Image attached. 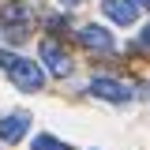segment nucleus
Segmentation results:
<instances>
[{
    "mask_svg": "<svg viewBox=\"0 0 150 150\" xmlns=\"http://www.w3.org/2000/svg\"><path fill=\"white\" fill-rule=\"evenodd\" d=\"M0 64L8 68V75H11V83H15L19 90H41V83H45V75H41V68H38L34 60H23V56H11V53H0Z\"/></svg>",
    "mask_w": 150,
    "mask_h": 150,
    "instance_id": "obj_1",
    "label": "nucleus"
},
{
    "mask_svg": "<svg viewBox=\"0 0 150 150\" xmlns=\"http://www.w3.org/2000/svg\"><path fill=\"white\" fill-rule=\"evenodd\" d=\"M90 94L101 98V101H112V105L131 101V90L124 86V83H116V79H94V83H90Z\"/></svg>",
    "mask_w": 150,
    "mask_h": 150,
    "instance_id": "obj_2",
    "label": "nucleus"
},
{
    "mask_svg": "<svg viewBox=\"0 0 150 150\" xmlns=\"http://www.w3.org/2000/svg\"><path fill=\"white\" fill-rule=\"evenodd\" d=\"M41 64H45L53 75H68L71 71V56L64 53L56 41H41Z\"/></svg>",
    "mask_w": 150,
    "mask_h": 150,
    "instance_id": "obj_3",
    "label": "nucleus"
},
{
    "mask_svg": "<svg viewBox=\"0 0 150 150\" xmlns=\"http://www.w3.org/2000/svg\"><path fill=\"white\" fill-rule=\"evenodd\" d=\"M26 128H30V116H26V112H11V116L0 120V139H4V143H19V139L26 135Z\"/></svg>",
    "mask_w": 150,
    "mask_h": 150,
    "instance_id": "obj_4",
    "label": "nucleus"
},
{
    "mask_svg": "<svg viewBox=\"0 0 150 150\" xmlns=\"http://www.w3.org/2000/svg\"><path fill=\"white\" fill-rule=\"evenodd\" d=\"M79 41L90 45V49H98V53H112V49H116L112 34H109V30H101V26H83V30H79Z\"/></svg>",
    "mask_w": 150,
    "mask_h": 150,
    "instance_id": "obj_5",
    "label": "nucleus"
},
{
    "mask_svg": "<svg viewBox=\"0 0 150 150\" xmlns=\"http://www.w3.org/2000/svg\"><path fill=\"white\" fill-rule=\"evenodd\" d=\"M105 15L120 26H131L139 19V8H135V0H105Z\"/></svg>",
    "mask_w": 150,
    "mask_h": 150,
    "instance_id": "obj_6",
    "label": "nucleus"
},
{
    "mask_svg": "<svg viewBox=\"0 0 150 150\" xmlns=\"http://www.w3.org/2000/svg\"><path fill=\"white\" fill-rule=\"evenodd\" d=\"M34 150H68V143H60V139H53V135H38Z\"/></svg>",
    "mask_w": 150,
    "mask_h": 150,
    "instance_id": "obj_7",
    "label": "nucleus"
},
{
    "mask_svg": "<svg viewBox=\"0 0 150 150\" xmlns=\"http://www.w3.org/2000/svg\"><path fill=\"white\" fill-rule=\"evenodd\" d=\"M139 45H143V49H150V26L143 30V38H139Z\"/></svg>",
    "mask_w": 150,
    "mask_h": 150,
    "instance_id": "obj_8",
    "label": "nucleus"
},
{
    "mask_svg": "<svg viewBox=\"0 0 150 150\" xmlns=\"http://www.w3.org/2000/svg\"><path fill=\"white\" fill-rule=\"evenodd\" d=\"M60 4H64V8H71V4H75V0H60Z\"/></svg>",
    "mask_w": 150,
    "mask_h": 150,
    "instance_id": "obj_9",
    "label": "nucleus"
},
{
    "mask_svg": "<svg viewBox=\"0 0 150 150\" xmlns=\"http://www.w3.org/2000/svg\"><path fill=\"white\" fill-rule=\"evenodd\" d=\"M135 4H143V8H150V0H135Z\"/></svg>",
    "mask_w": 150,
    "mask_h": 150,
    "instance_id": "obj_10",
    "label": "nucleus"
},
{
    "mask_svg": "<svg viewBox=\"0 0 150 150\" xmlns=\"http://www.w3.org/2000/svg\"><path fill=\"white\" fill-rule=\"evenodd\" d=\"M143 94H146V98H150V86H143Z\"/></svg>",
    "mask_w": 150,
    "mask_h": 150,
    "instance_id": "obj_11",
    "label": "nucleus"
}]
</instances>
